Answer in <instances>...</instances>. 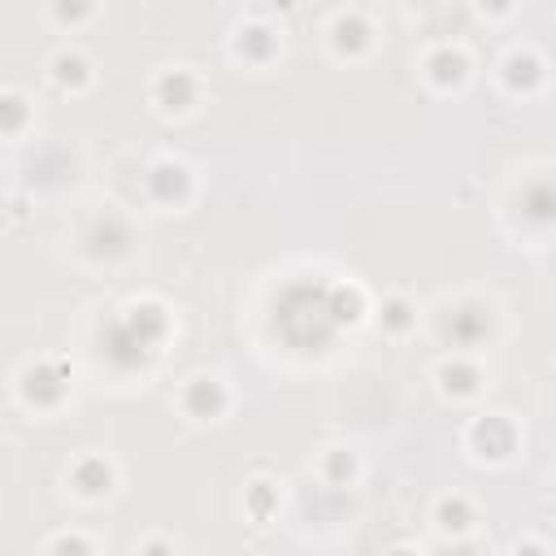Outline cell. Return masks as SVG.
<instances>
[{
    "instance_id": "obj_6",
    "label": "cell",
    "mask_w": 556,
    "mask_h": 556,
    "mask_svg": "<svg viewBox=\"0 0 556 556\" xmlns=\"http://www.w3.org/2000/svg\"><path fill=\"white\" fill-rule=\"evenodd\" d=\"M148 556H166V548H148Z\"/></svg>"
},
{
    "instance_id": "obj_3",
    "label": "cell",
    "mask_w": 556,
    "mask_h": 556,
    "mask_svg": "<svg viewBox=\"0 0 556 556\" xmlns=\"http://www.w3.org/2000/svg\"><path fill=\"white\" fill-rule=\"evenodd\" d=\"M187 92H191V83H187V74H174V78H166V83H161V96H170V101H174V109H183V101H187Z\"/></svg>"
},
{
    "instance_id": "obj_2",
    "label": "cell",
    "mask_w": 556,
    "mask_h": 556,
    "mask_svg": "<svg viewBox=\"0 0 556 556\" xmlns=\"http://www.w3.org/2000/svg\"><path fill=\"white\" fill-rule=\"evenodd\" d=\"M526 209L535 218H556V187H530Z\"/></svg>"
},
{
    "instance_id": "obj_1",
    "label": "cell",
    "mask_w": 556,
    "mask_h": 556,
    "mask_svg": "<svg viewBox=\"0 0 556 556\" xmlns=\"http://www.w3.org/2000/svg\"><path fill=\"white\" fill-rule=\"evenodd\" d=\"M78 483H83L87 496H101V492H109V469L101 461H87L83 469H78Z\"/></svg>"
},
{
    "instance_id": "obj_4",
    "label": "cell",
    "mask_w": 556,
    "mask_h": 556,
    "mask_svg": "<svg viewBox=\"0 0 556 556\" xmlns=\"http://www.w3.org/2000/svg\"><path fill=\"white\" fill-rule=\"evenodd\" d=\"M444 526H465V509H461V504H444Z\"/></svg>"
},
{
    "instance_id": "obj_5",
    "label": "cell",
    "mask_w": 556,
    "mask_h": 556,
    "mask_svg": "<svg viewBox=\"0 0 556 556\" xmlns=\"http://www.w3.org/2000/svg\"><path fill=\"white\" fill-rule=\"evenodd\" d=\"M87 548L83 544H78V539H74V544H70V539H61V544H57V556H83Z\"/></svg>"
}]
</instances>
